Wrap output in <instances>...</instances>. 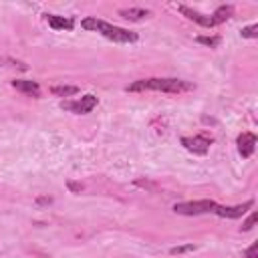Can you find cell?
<instances>
[{
  "mask_svg": "<svg viewBox=\"0 0 258 258\" xmlns=\"http://www.w3.org/2000/svg\"><path fill=\"white\" fill-rule=\"evenodd\" d=\"M196 85L183 79H175V77H149V79H139L133 81L127 91L131 93H143V91H159V93H169V95H181V93H189L194 91Z\"/></svg>",
  "mask_w": 258,
  "mask_h": 258,
  "instance_id": "1",
  "label": "cell"
},
{
  "mask_svg": "<svg viewBox=\"0 0 258 258\" xmlns=\"http://www.w3.org/2000/svg\"><path fill=\"white\" fill-rule=\"evenodd\" d=\"M81 26L85 30H93V32H99L101 36H105L107 40H113L117 44H131V42H137L139 40V34L129 30V28H123V26H115L107 20H101L97 16H87L81 20Z\"/></svg>",
  "mask_w": 258,
  "mask_h": 258,
  "instance_id": "2",
  "label": "cell"
},
{
  "mask_svg": "<svg viewBox=\"0 0 258 258\" xmlns=\"http://www.w3.org/2000/svg\"><path fill=\"white\" fill-rule=\"evenodd\" d=\"M218 202L214 200H194V202H179L173 206V212L179 216H200V214H210Z\"/></svg>",
  "mask_w": 258,
  "mask_h": 258,
  "instance_id": "3",
  "label": "cell"
},
{
  "mask_svg": "<svg viewBox=\"0 0 258 258\" xmlns=\"http://www.w3.org/2000/svg\"><path fill=\"white\" fill-rule=\"evenodd\" d=\"M97 103H99V99H97L95 95L87 93V95H83L81 99L62 101V103H60V109H64V111H69V113H75V115H87V113H91V111L97 107Z\"/></svg>",
  "mask_w": 258,
  "mask_h": 258,
  "instance_id": "4",
  "label": "cell"
},
{
  "mask_svg": "<svg viewBox=\"0 0 258 258\" xmlns=\"http://www.w3.org/2000/svg\"><path fill=\"white\" fill-rule=\"evenodd\" d=\"M212 143H214V137L210 133H206V131H202V133H198L194 137H181V145L187 151L196 153V155H206Z\"/></svg>",
  "mask_w": 258,
  "mask_h": 258,
  "instance_id": "5",
  "label": "cell"
},
{
  "mask_svg": "<svg viewBox=\"0 0 258 258\" xmlns=\"http://www.w3.org/2000/svg\"><path fill=\"white\" fill-rule=\"evenodd\" d=\"M254 206V200H246L244 204H236V206H216L214 208V214L220 216V218H230V220H236V218H242L250 208Z\"/></svg>",
  "mask_w": 258,
  "mask_h": 258,
  "instance_id": "6",
  "label": "cell"
},
{
  "mask_svg": "<svg viewBox=\"0 0 258 258\" xmlns=\"http://www.w3.org/2000/svg\"><path fill=\"white\" fill-rule=\"evenodd\" d=\"M236 145H238V153L244 159H248V157H252V153L256 149V135L252 131H242L236 139Z\"/></svg>",
  "mask_w": 258,
  "mask_h": 258,
  "instance_id": "7",
  "label": "cell"
},
{
  "mask_svg": "<svg viewBox=\"0 0 258 258\" xmlns=\"http://www.w3.org/2000/svg\"><path fill=\"white\" fill-rule=\"evenodd\" d=\"M177 8H179V12H181L185 18L194 20L196 24H200V26H204V28H214V26H216L214 20H212V16H208V14H202V12H198V10L189 8V6H183V4H179Z\"/></svg>",
  "mask_w": 258,
  "mask_h": 258,
  "instance_id": "8",
  "label": "cell"
},
{
  "mask_svg": "<svg viewBox=\"0 0 258 258\" xmlns=\"http://www.w3.org/2000/svg\"><path fill=\"white\" fill-rule=\"evenodd\" d=\"M12 89L28 95V97H40V85L36 81H28V79H14L12 83Z\"/></svg>",
  "mask_w": 258,
  "mask_h": 258,
  "instance_id": "9",
  "label": "cell"
},
{
  "mask_svg": "<svg viewBox=\"0 0 258 258\" xmlns=\"http://www.w3.org/2000/svg\"><path fill=\"white\" fill-rule=\"evenodd\" d=\"M48 26L52 30H73L75 28V20L69 16H58V14H44Z\"/></svg>",
  "mask_w": 258,
  "mask_h": 258,
  "instance_id": "10",
  "label": "cell"
},
{
  "mask_svg": "<svg viewBox=\"0 0 258 258\" xmlns=\"http://www.w3.org/2000/svg\"><path fill=\"white\" fill-rule=\"evenodd\" d=\"M151 12L147 8H139V6H131V8H121L119 10V16H123L125 20H131V22H139L143 18H147Z\"/></svg>",
  "mask_w": 258,
  "mask_h": 258,
  "instance_id": "11",
  "label": "cell"
},
{
  "mask_svg": "<svg viewBox=\"0 0 258 258\" xmlns=\"http://www.w3.org/2000/svg\"><path fill=\"white\" fill-rule=\"evenodd\" d=\"M232 14H234V6H232V4H222V6H218L210 16H212L214 24L218 26V24H224L226 20H230Z\"/></svg>",
  "mask_w": 258,
  "mask_h": 258,
  "instance_id": "12",
  "label": "cell"
},
{
  "mask_svg": "<svg viewBox=\"0 0 258 258\" xmlns=\"http://www.w3.org/2000/svg\"><path fill=\"white\" fill-rule=\"evenodd\" d=\"M81 89L77 87V85H54V87H50V93L54 95V97H73V95H77Z\"/></svg>",
  "mask_w": 258,
  "mask_h": 258,
  "instance_id": "13",
  "label": "cell"
},
{
  "mask_svg": "<svg viewBox=\"0 0 258 258\" xmlns=\"http://www.w3.org/2000/svg\"><path fill=\"white\" fill-rule=\"evenodd\" d=\"M196 42H200L204 46H210V48H218L222 38L220 36H196Z\"/></svg>",
  "mask_w": 258,
  "mask_h": 258,
  "instance_id": "14",
  "label": "cell"
},
{
  "mask_svg": "<svg viewBox=\"0 0 258 258\" xmlns=\"http://www.w3.org/2000/svg\"><path fill=\"white\" fill-rule=\"evenodd\" d=\"M240 34H242V38H258V24L254 22L250 26H244L240 30Z\"/></svg>",
  "mask_w": 258,
  "mask_h": 258,
  "instance_id": "15",
  "label": "cell"
},
{
  "mask_svg": "<svg viewBox=\"0 0 258 258\" xmlns=\"http://www.w3.org/2000/svg\"><path fill=\"white\" fill-rule=\"evenodd\" d=\"M256 222H258V212H252V214L246 218V222L242 224V228H240V230H242V232H250V230L254 228V224H256Z\"/></svg>",
  "mask_w": 258,
  "mask_h": 258,
  "instance_id": "16",
  "label": "cell"
},
{
  "mask_svg": "<svg viewBox=\"0 0 258 258\" xmlns=\"http://www.w3.org/2000/svg\"><path fill=\"white\" fill-rule=\"evenodd\" d=\"M194 250H196L194 244H183V246H175V248H171L169 254H171V256H179V254H187V252H194Z\"/></svg>",
  "mask_w": 258,
  "mask_h": 258,
  "instance_id": "17",
  "label": "cell"
},
{
  "mask_svg": "<svg viewBox=\"0 0 258 258\" xmlns=\"http://www.w3.org/2000/svg\"><path fill=\"white\" fill-rule=\"evenodd\" d=\"M0 62H8V67H14V69H20V71H26L28 64L22 62V60H14V58H8V56H2Z\"/></svg>",
  "mask_w": 258,
  "mask_h": 258,
  "instance_id": "18",
  "label": "cell"
},
{
  "mask_svg": "<svg viewBox=\"0 0 258 258\" xmlns=\"http://www.w3.org/2000/svg\"><path fill=\"white\" fill-rule=\"evenodd\" d=\"M242 258H258V244H252L246 252H244V256Z\"/></svg>",
  "mask_w": 258,
  "mask_h": 258,
  "instance_id": "19",
  "label": "cell"
},
{
  "mask_svg": "<svg viewBox=\"0 0 258 258\" xmlns=\"http://www.w3.org/2000/svg\"><path fill=\"white\" fill-rule=\"evenodd\" d=\"M52 202V198H38L36 200V204H50Z\"/></svg>",
  "mask_w": 258,
  "mask_h": 258,
  "instance_id": "20",
  "label": "cell"
},
{
  "mask_svg": "<svg viewBox=\"0 0 258 258\" xmlns=\"http://www.w3.org/2000/svg\"><path fill=\"white\" fill-rule=\"evenodd\" d=\"M69 187H71L73 191H81V185H77V183H73V181H69Z\"/></svg>",
  "mask_w": 258,
  "mask_h": 258,
  "instance_id": "21",
  "label": "cell"
}]
</instances>
